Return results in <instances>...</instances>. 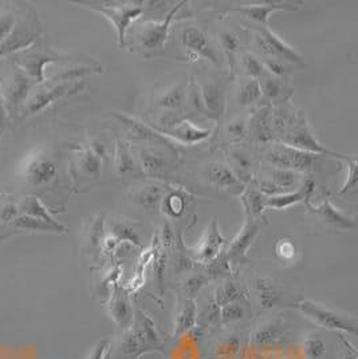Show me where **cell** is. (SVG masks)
<instances>
[{"instance_id": "cell-1", "label": "cell", "mask_w": 358, "mask_h": 359, "mask_svg": "<svg viewBox=\"0 0 358 359\" xmlns=\"http://www.w3.org/2000/svg\"><path fill=\"white\" fill-rule=\"evenodd\" d=\"M277 142H281V144L296 148V149L305 150V151H309L313 154L340 158L343 161H346V158L349 157V156H343L340 153H334L331 150L326 149L324 145H321L319 141L315 138L312 126L303 111L296 113V116L293 117V120L286 128L284 135L279 137V140Z\"/></svg>"}, {"instance_id": "cell-2", "label": "cell", "mask_w": 358, "mask_h": 359, "mask_svg": "<svg viewBox=\"0 0 358 359\" xmlns=\"http://www.w3.org/2000/svg\"><path fill=\"white\" fill-rule=\"evenodd\" d=\"M262 157L267 164L274 168L289 169L297 173L313 170L317 161L321 158L319 154L296 149L277 141L265 145V148L262 149Z\"/></svg>"}, {"instance_id": "cell-3", "label": "cell", "mask_w": 358, "mask_h": 359, "mask_svg": "<svg viewBox=\"0 0 358 359\" xmlns=\"http://www.w3.org/2000/svg\"><path fill=\"white\" fill-rule=\"evenodd\" d=\"M296 307L309 320H312L314 325L322 329L353 334V335L357 334V319L352 315L343 314V313L330 310L328 307L318 304L313 300H300L296 304Z\"/></svg>"}, {"instance_id": "cell-4", "label": "cell", "mask_w": 358, "mask_h": 359, "mask_svg": "<svg viewBox=\"0 0 358 359\" xmlns=\"http://www.w3.org/2000/svg\"><path fill=\"white\" fill-rule=\"evenodd\" d=\"M188 4L187 1H180L178 3L161 22H147L141 26H137L138 29L135 31V41L137 48L148 55H153L157 53H161L164 45L168 41V34L171 25L178 15L180 10Z\"/></svg>"}, {"instance_id": "cell-5", "label": "cell", "mask_w": 358, "mask_h": 359, "mask_svg": "<svg viewBox=\"0 0 358 359\" xmlns=\"http://www.w3.org/2000/svg\"><path fill=\"white\" fill-rule=\"evenodd\" d=\"M91 8L112 22L117 32L119 47L124 48L126 46V32L131 25L144 13V1L107 3L102 6H93Z\"/></svg>"}, {"instance_id": "cell-6", "label": "cell", "mask_w": 358, "mask_h": 359, "mask_svg": "<svg viewBox=\"0 0 358 359\" xmlns=\"http://www.w3.org/2000/svg\"><path fill=\"white\" fill-rule=\"evenodd\" d=\"M255 45L265 55V58L281 60L293 65L303 67L305 60L298 51H296L291 46L287 45L275 32L270 30V27L254 26Z\"/></svg>"}, {"instance_id": "cell-7", "label": "cell", "mask_w": 358, "mask_h": 359, "mask_svg": "<svg viewBox=\"0 0 358 359\" xmlns=\"http://www.w3.org/2000/svg\"><path fill=\"white\" fill-rule=\"evenodd\" d=\"M244 212H246L244 224L241 226L238 235L225 248V254L231 266H238L248 262V250L254 244L262 226V223L256 217L251 216L247 210Z\"/></svg>"}, {"instance_id": "cell-8", "label": "cell", "mask_w": 358, "mask_h": 359, "mask_svg": "<svg viewBox=\"0 0 358 359\" xmlns=\"http://www.w3.org/2000/svg\"><path fill=\"white\" fill-rule=\"evenodd\" d=\"M23 177L34 187L50 184L58 173L57 160L45 151L34 153L27 157L23 164Z\"/></svg>"}, {"instance_id": "cell-9", "label": "cell", "mask_w": 358, "mask_h": 359, "mask_svg": "<svg viewBox=\"0 0 358 359\" xmlns=\"http://www.w3.org/2000/svg\"><path fill=\"white\" fill-rule=\"evenodd\" d=\"M180 41L196 55L208 60L215 66H220V55L216 47L211 42L208 34L200 27H185L180 34Z\"/></svg>"}, {"instance_id": "cell-10", "label": "cell", "mask_w": 358, "mask_h": 359, "mask_svg": "<svg viewBox=\"0 0 358 359\" xmlns=\"http://www.w3.org/2000/svg\"><path fill=\"white\" fill-rule=\"evenodd\" d=\"M300 3L297 1H262V3H251V4H241L240 7H235L234 11L254 20L258 26L270 27V15L274 11H299Z\"/></svg>"}, {"instance_id": "cell-11", "label": "cell", "mask_w": 358, "mask_h": 359, "mask_svg": "<svg viewBox=\"0 0 358 359\" xmlns=\"http://www.w3.org/2000/svg\"><path fill=\"white\" fill-rule=\"evenodd\" d=\"M200 86L201 91V97H203V102L204 107L207 111L208 118L213 121H219L225 113V89L224 85L213 78L206 79V82H203Z\"/></svg>"}, {"instance_id": "cell-12", "label": "cell", "mask_w": 358, "mask_h": 359, "mask_svg": "<svg viewBox=\"0 0 358 359\" xmlns=\"http://www.w3.org/2000/svg\"><path fill=\"white\" fill-rule=\"evenodd\" d=\"M305 204L310 213H313L314 216H317L322 223L326 225H330L336 229H343V231H350L356 228V222L352 217L346 216L338 208H336L329 200H325L319 205H313L310 203V198H306Z\"/></svg>"}, {"instance_id": "cell-13", "label": "cell", "mask_w": 358, "mask_h": 359, "mask_svg": "<svg viewBox=\"0 0 358 359\" xmlns=\"http://www.w3.org/2000/svg\"><path fill=\"white\" fill-rule=\"evenodd\" d=\"M113 116L122 125H125L128 132L133 135L135 138H137V140L152 141V142H156V144H161V145H165L168 149L173 150L175 153H178L173 142L168 137H165V135H160L159 132H156L148 123H144L141 121L135 120V118H132V117L125 116V114H113Z\"/></svg>"}, {"instance_id": "cell-14", "label": "cell", "mask_w": 358, "mask_h": 359, "mask_svg": "<svg viewBox=\"0 0 358 359\" xmlns=\"http://www.w3.org/2000/svg\"><path fill=\"white\" fill-rule=\"evenodd\" d=\"M224 245H225V240L219 231L218 222L212 220L208 228L206 229L204 236L201 238L200 243L194 248L196 260H199L201 263H208L223 250Z\"/></svg>"}, {"instance_id": "cell-15", "label": "cell", "mask_w": 358, "mask_h": 359, "mask_svg": "<svg viewBox=\"0 0 358 359\" xmlns=\"http://www.w3.org/2000/svg\"><path fill=\"white\" fill-rule=\"evenodd\" d=\"M156 132H159L160 135H165L168 138H173L176 141H179L181 144H188V145H194L203 142L204 140L208 138L211 135V130L206 128H200L196 126L191 121H187L185 118L178 123L176 126L166 129V130H160L156 129L153 125H150Z\"/></svg>"}, {"instance_id": "cell-16", "label": "cell", "mask_w": 358, "mask_h": 359, "mask_svg": "<svg viewBox=\"0 0 358 359\" xmlns=\"http://www.w3.org/2000/svg\"><path fill=\"white\" fill-rule=\"evenodd\" d=\"M248 135L256 142L267 145L275 141V135L272 129V109L270 106H263L255 111L254 116L248 122Z\"/></svg>"}, {"instance_id": "cell-17", "label": "cell", "mask_w": 358, "mask_h": 359, "mask_svg": "<svg viewBox=\"0 0 358 359\" xmlns=\"http://www.w3.org/2000/svg\"><path fill=\"white\" fill-rule=\"evenodd\" d=\"M72 90H73V88H72L70 83L46 85L41 89L35 90V93L31 95V98L27 102L26 113L27 114L39 113L42 109H45L50 104H53L54 101L60 100V97H63L65 94H67Z\"/></svg>"}, {"instance_id": "cell-18", "label": "cell", "mask_w": 358, "mask_h": 359, "mask_svg": "<svg viewBox=\"0 0 358 359\" xmlns=\"http://www.w3.org/2000/svg\"><path fill=\"white\" fill-rule=\"evenodd\" d=\"M37 26L32 22H20L16 25L14 30L8 35V38L3 42L0 47V53H13L15 50H20L23 47L32 43V41L37 38Z\"/></svg>"}, {"instance_id": "cell-19", "label": "cell", "mask_w": 358, "mask_h": 359, "mask_svg": "<svg viewBox=\"0 0 358 359\" xmlns=\"http://www.w3.org/2000/svg\"><path fill=\"white\" fill-rule=\"evenodd\" d=\"M206 176L208 180L209 184H212L216 188L220 189H235L239 191L241 187V182L238 179V176L235 175L234 169L230 168L228 165L222 164V163H212L207 166L206 170Z\"/></svg>"}, {"instance_id": "cell-20", "label": "cell", "mask_w": 358, "mask_h": 359, "mask_svg": "<svg viewBox=\"0 0 358 359\" xmlns=\"http://www.w3.org/2000/svg\"><path fill=\"white\" fill-rule=\"evenodd\" d=\"M314 189H315V184L313 180H306L296 192H286L282 195L267 197L266 207L272 210H286L294 204L305 201L306 198H310L313 195Z\"/></svg>"}, {"instance_id": "cell-21", "label": "cell", "mask_w": 358, "mask_h": 359, "mask_svg": "<svg viewBox=\"0 0 358 359\" xmlns=\"http://www.w3.org/2000/svg\"><path fill=\"white\" fill-rule=\"evenodd\" d=\"M138 163L141 166V170L145 175L153 177L164 176L171 170V163L164 154L150 148L138 151Z\"/></svg>"}, {"instance_id": "cell-22", "label": "cell", "mask_w": 358, "mask_h": 359, "mask_svg": "<svg viewBox=\"0 0 358 359\" xmlns=\"http://www.w3.org/2000/svg\"><path fill=\"white\" fill-rule=\"evenodd\" d=\"M110 314L116 323L122 329L131 327L132 323V307L125 291L121 287H116L113 292V298L110 302Z\"/></svg>"}, {"instance_id": "cell-23", "label": "cell", "mask_w": 358, "mask_h": 359, "mask_svg": "<svg viewBox=\"0 0 358 359\" xmlns=\"http://www.w3.org/2000/svg\"><path fill=\"white\" fill-rule=\"evenodd\" d=\"M164 198V189L161 185L150 184L141 187L133 194V201L148 212H157Z\"/></svg>"}, {"instance_id": "cell-24", "label": "cell", "mask_w": 358, "mask_h": 359, "mask_svg": "<svg viewBox=\"0 0 358 359\" xmlns=\"http://www.w3.org/2000/svg\"><path fill=\"white\" fill-rule=\"evenodd\" d=\"M187 88L184 85H176L164 90L156 100V106L171 113L183 114L185 110Z\"/></svg>"}, {"instance_id": "cell-25", "label": "cell", "mask_w": 358, "mask_h": 359, "mask_svg": "<svg viewBox=\"0 0 358 359\" xmlns=\"http://www.w3.org/2000/svg\"><path fill=\"white\" fill-rule=\"evenodd\" d=\"M53 60H60V55L46 51V53H32L23 57L20 60V66L26 69V73L31 79H35L37 82H44V67L46 63H50Z\"/></svg>"}, {"instance_id": "cell-26", "label": "cell", "mask_w": 358, "mask_h": 359, "mask_svg": "<svg viewBox=\"0 0 358 359\" xmlns=\"http://www.w3.org/2000/svg\"><path fill=\"white\" fill-rule=\"evenodd\" d=\"M258 299L262 309L270 310L282 299V290L277 282L269 278H258L255 282Z\"/></svg>"}, {"instance_id": "cell-27", "label": "cell", "mask_w": 358, "mask_h": 359, "mask_svg": "<svg viewBox=\"0 0 358 359\" xmlns=\"http://www.w3.org/2000/svg\"><path fill=\"white\" fill-rule=\"evenodd\" d=\"M20 210L26 215V216H30L34 219H39L42 222H46L55 228L60 229L63 233L67 232L66 226L65 225L58 223L51 215L50 212L46 210L45 205L41 203V200L37 197V196H27L23 198V201L20 203Z\"/></svg>"}, {"instance_id": "cell-28", "label": "cell", "mask_w": 358, "mask_h": 359, "mask_svg": "<svg viewBox=\"0 0 358 359\" xmlns=\"http://www.w3.org/2000/svg\"><path fill=\"white\" fill-rule=\"evenodd\" d=\"M197 322V306L194 299H183L175 319V335L184 334L194 329Z\"/></svg>"}, {"instance_id": "cell-29", "label": "cell", "mask_w": 358, "mask_h": 359, "mask_svg": "<svg viewBox=\"0 0 358 359\" xmlns=\"http://www.w3.org/2000/svg\"><path fill=\"white\" fill-rule=\"evenodd\" d=\"M262 95H265L270 101H284L290 95V90L284 83L282 78L274 76L265 72L259 78Z\"/></svg>"}, {"instance_id": "cell-30", "label": "cell", "mask_w": 358, "mask_h": 359, "mask_svg": "<svg viewBox=\"0 0 358 359\" xmlns=\"http://www.w3.org/2000/svg\"><path fill=\"white\" fill-rule=\"evenodd\" d=\"M212 299L216 302L218 306L223 307L228 303H241L243 300L248 299V292L243 285H239L237 282L227 280L215 291Z\"/></svg>"}, {"instance_id": "cell-31", "label": "cell", "mask_w": 358, "mask_h": 359, "mask_svg": "<svg viewBox=\"0 0 358 359\" xmlns=\"http://www.w3.org/2000/svg\"><path fill=\"white\" fill-rule=\"evenodd\" d=\"M31 89V79L29 76L16 73L13 82L7 89V102L11 106H19L25 102Z\"/></svg>"}, {"instance_id": "cell-32", "label": "cell", "mask_w": 358, "mask_h": 359, "mask_svg": "<svg viewBox=\"0 0 358 359\" xmlns=\"http://www.w3.org/2000/svg\"><path fill=\"white\" fill-rule=\"evenodd\" d=\"M266 200L267 196L263 195L254 182H251V185L248 188H246L244 194L241 196V203L244 210H247L251 216L258 217L262 215V212L265 210L266 207Z\"/></svg>"}, {"instance_id": "cell-33", "label": "cell", "mask_w": 358, "mask_h": 359, "mask_svg": "<svg viewBox=\"0 0 358 359\" xmlns=\"http://www.w3.org/2000/svg\"><path fill=\"white\" fill-rule=\"evenodd\" d=\"M262 89L259 79L250 78L247 76L239 86L238 93H237V102L239 106H250L258 102L262 98Z\"/></svg>"}, {"instance_id": "cell-34", "label": "cell", "mask_w": 358, "mask_h": 359, "mask_svg": "<svg viewBox=\"0 0 358 359\" xmlns=\"http://www.w3.org/2000/svg\"><path fill=\"white\" fill-rule=\"evenodd\" d=\"M110 229L112 233L116 239L121 241H129L132 244H135V247H142V241H141V235L137 231L135 225L132 224L131 222L125 220V219H119V220H113L110 223Z\"/></svg>"}, {"instance_id": "cell-35", "label": "cell", "mask_w": 358, "mask_h": 359, "mask_svg": "<svg viewBox=\"0 0 358 359\" xmlns=\"http://www.w3.org/2000/svg\"><path fill=\"white\" fill-rule=\"evenodd\" d=\"M137 318H138V327L137 330L141 342L144 344H150L152 346H159L160 344V337L157 334L156 330V325L152 320L150 315L147 314L145 311H142L141 309H137Z\"/></svg>"}, {"instance_id": "cell-36", "label": "cell", "mask_w": 358, "mask_h": 359, "mask_svg": "<svg viewBox=\"0 0 358 359\" xmlns=\"http://www.w3.org/2000/svg\"><path fill=\"white\" fill-rule=\"evenodd\" d=\"M230 157L234 165V172L238 176V179L241 182L243 177H251L253 173V158L248 151L243 149L230 150Z\"/></svg>"}, {"instance_id": "cell-37", "label": "cell", "mask_w": 358, "mask_h": 359, "mask_svg": "<svg viewBox=\"0 0 358 359\" xmlns=\"http://www.w3.org/2000/svg\"><path fill=\"white\" fill-rule=\"evenodd\" d=\"M185 110H190V111L194 113V114L208 118L207 111H206V107H204V102H203L200 86H199V83H197L194 79H191V81H190V85L187 86Z\"/></svg>"}, {"instance_id": "cell-38", "label": "cell", "mask_w": 358, "mask_h": 359, "mask_svg": "<svg viewBox=\"0 0 358 359\" xmlns=\"http://www.w3.org/2000/svg\"><path fill=\"white\" fill-rule=\"evenodd\" d=\"M219 41H220V46H222L224 54L230 63V70L234 74L235 66H237V53L240 47V39L237 34L230 32V31H223L219 35Z\"/></svg>"}, {"instance_id": "cell-39", "label": "cell", "mask_w": 358, "mask_h": 359, "mask_svg": "<svg viewBox=\"0 0 358 359\" xmlns=\"http://www.w3.org/2000/svg\"><path fill=\"white\" fill-rule=\"evenodd\" d=\"M230 275H231V263L225 254V248H223L211 262L207 263V278L209 280V279L225 278Z\"/></svg>"}, {"instance_id": "cell-40", "label": "cell", "mask_w": 358, "mask_h": 359, "mask_svg": "<svg viewBox=\"0 0 358 359\" xmlns=\"http://www.w3.org/2000/svg\"><path fill=\"white\" fill-rule=\"evenodd\" d=\"M116 169L119 175H128L135 169V161L128 144L119 140L116 148Z\"/></svg>"}, {"instance_id": "cell-41", "label": "cell", "mask_w": 358, "mask_h": 359, "mask_svg": "<svg viewBox=\"0 0 358 359\" xmlns=\"http://www.w3.org/2000/svg\"><path fill=\"white\" fill-rule=\"evenodd\" d=\"M270 177H271V182L282 192L286 194L284 191L287 189H291L297 181H298V173L294 172V170H289V169H279V168H272L271 169V173H270Z\"/></svg>"}, {"instance_id": "cell-42", "label": "cell", "mask_w": 358, "mask_h": 359, "mask_svg": "<svg viewBox=\"0 0 358 359\" xmlns=\"http://www.w3.org/2000/svg\"><path fill=\"white\" fill-rule=\"evenodd\" d=\"M161 205H163L164 213H166L168 216L179 217L184 213L185 196L183 195L180 191H173L165 196Z\"/></svg>"}, {"instance_id": "cell-43", "label": "cell", "mask_w": 358, "mask_h": 359, "mask_svg": "<svg viewBox=\"0 0 358 359\" xmlns=\"http://www.w3.org/2000/svg\"><path fill=\"white\" fill-rule=\"evenodd\" d=\"M14 225L16 228H22V229H27V231H38V232H60L63 233L60 229L53 226V225L42 222L39 219H34L30 216H26V215H22V216H18L15 220H14Z\"/></svg>"}, {"instance_id": "cell-44", "label": "cell", "mask_w": 358, "mask_h": 359, "mask_svg": "<svg viewBox=\"0 0 358 359\" xmlns=\"http://www.w3.org/2000/svg\"><path fill=\"white\" fill-rule=\"evenodd\" d=\"M79 164H81L82 170L91 177H98L101 173V169H102V160L90 148L81 154Z\"/></svg>"}, {"instance_id": "cell-45", "label": "cell", "mask_w": 358, "mask_h": 359, "mask_svg": "<svg viewBox=\"0 0 358 359\" xmlns=\"http://www.w3.org/2000/svg\"><path fill=\"white\" fill-rule=\"evenodd\" d=\"M263 66H265V70L270 73L274 76H278V78H284V76H289L290 74H293L296 72V66L284 62L281 60H274V58H265L262 60Z\"/></svg>"}, {"instance_id": "cell-46", "label": "cell", "mask_w": 358, "mask_h": 359, "mask_svg": "<svg viewBox=\"0 0 358 359\" xmlns=\"http://www.w3.org/2000/svg\"><path fill=\"white\" fill-rule=\"evenodd\" d=\"M247 314L246 307L241 303H228L223 307H220V322L223 325L234 323L243 319Z\"/></svg>"}, {"instance_id": "cell-47", "label": "cell", "mask_w": 358, "mask_h": 359, "mask_svg": "<svg viewBox=\"0 0 358 359\" xmlns=\"http://www.w3.org/2000/svg\"><path fill=\"white\" fill-rule=\"evenodd\" d=\"M241 66H243L247 76L255 78V79H259L262 74L266 72L262 60H258L254 54H251V53H244L241 55Z\"/></svg>"}, {"instance_id": "cell-48", "label": "cell", "mask_w": 358, "mask_h": 359, "mask_svg": "<svg viewBox=\"0 0 358 359\" xmlns=\"http://www.w3.org/2000/svg\"><path fill=\"white\" fill-rule=\"evenodd\" d=\"M208 278L204 275H192L183 283L184 299H194L199 291L207 285Z\"/></svg>"}, {"instance_id": "cell-49", "label": "cell", "mask_w": 358, "mask_h": 359, "mask_svg": "<svg viewBox=\"0 0 358 359\" xmlns=\"http://www.w3.org/2000/svg\"><path fill=\"white\" fill-rule=\"evenodd\" d=\"M281 326L278 325H271V326H265L263 329L258 330L253 335V342L256 346H265V344H272L279 339L281 337Z\"/></svg>"}, {"instance_id": "cell-50", "label": "cell", "mask_w": 358, "mask_h": 359, "mask_svg": "<svg viewBox=\"0 0 358 359\" xmlns=\"http://www.w3.org/2000/svg\"><path fill=\"white\" fill-rule=\"evenodd\" d=\"M225 133L235 141L243 140L248 135V121L240 117L228 121L225 125Z\"/></svg>"}, {"instance_id": "cell-51", "label": "cell", "mask_w": 358, "mask_h": 359, "mask_svg": "<svg viewBox=\"0 0 358 359\" xmlns=\"http://www.w3.org/2000/svg\"><path fill=\"white\" fill-rule=\"evenodd\" d=\"M305 353L309 359L322 358L326 353V344L318 335H314L306 339Z\"/></svg>"}, {"instance_id": "cell-52", "label": "cell", "mask_w": 358, "mask_h": 359, "mask_svg": "<svg viewBox=\"0 0 358 359\" xmlns=\"http://www.w3.org/2000/svg\"><path fill=\"white\" fill-rule=\"evenodd\" d=\"M275 255L282 262H291L297 256V247L296 243L291 239L278 240L275 244Z\"/></svg>"}, {"instance_id": "cell-53", "label": "cell", "mask_w": 358, "mask_h": 359, "mask_svg": "<svg viewBox=\"0 0 358 359\" xmlns=\"http://www.w3.org/2000/svg\"><path fill=\"white\" fill-rule=\"evenodd\" d=\"M346 164H347V173L340 194L350 191L357 184V158L354 156H349L346 158Z\"/></svg>"}, {"instance_id": "cell-54", "label": "cell", "mask_w": 358, "mask_h": 359, "mask_svg": "<svg viewBox=\"0 0 358 359\" xmlns=\"http://www.w3.org/2000/svg\"><path fill=\"white\" fill-rule=\"evenodd\" d=\"M142 344L140 339V335L137 332V330L128 329L125 331V335L122 338V344H121V350L126 354H132L138 350L140 344Z\"/></svg>"}, {"instance_id": "cell-55", "label": "cell", "mask_w": 358, "mask_h": 359, "mask_svg": "<svg viewBox=\"0 0 358 359\" xmlns=\"http://www.w3.org/2000/svg\"><path fill=\"white\" fill-rule=\"evenodd\" d=\"M154 280L157 283V287L160 290V292H163V287H164V272L165 263H166V250H161L156 259H154Z\"/></svg>"}, {"instance_id": "cell-56", "label": "cell", "mask_w": 358, "mask_h": 359, "mask_svg": "<svg viewBox=\"0 0 358 359\" xmlns=\"http://www.w3.org/2000/svg\"><path fill=\"white\" fill-rule=\"evenodd\" d=\"M15 27V15L13 13H4L0 15V42H4Z\"/></svg>"}, {"instance_id": "cell-57", "label": "cell", "mask_w": 358, "mask_h": 359, "mask_svg": "<svg viewBox=\"0 0 358 359\" xmlns=\"http://www.w3.org/2000/svg\"><path fill=\"white\" fill-rule=\"evenodd\" d=\"M204 320L208 325H215V323L220 322V306H218L213 299L209 300V303L206 307Z\"/></svg>"}, {"instance_id": "cell-58", "label": "cell", "mask_w": 358, "mask_h": 359, "mask_svg": "<svg viewBox=\"0 0 358 359\" xmlns=\"http://www.w3.org/2000/svg\"><path fill=\"white\" fill-rule=\"evenodd\" d=\"M161 244L164 250H169L175 244V231L171 223H164L161 229Z\"/></svg>"}, {"instance_id": "cell-59", "label": "cell", "mask_w": 358, "mask_h": 359, "mask_svg": "<svg viewBox=\"0 0 358 359\" xmlns=\"http://www.w3.org/2000/svg\"><path fill=\"white\" fill-rule=\"evenodd\" d=\"M338 337H340V344H343V359H358L356 347L343 337V332H338Z\"/></svg>"}, {"instance_id": "cell-60", "label": "cell", "mask_w": 358, "mask_h": 359, "mask_svg": "<svg viewBox=\"0 0 358 359\" xmlns=\"http://www.w3.org/2000/svg\"><path fill=\"white\" fill-rule=\"evenodd\" d=\"M16 217H18V208H16V205L8 203V204L1 207V210H0V220L1 222H4V223L14 222Z\"/></svg>"}, {"instance_id": "cell-61", "label": "cell", "mask_w": 358, "mask_h": 359, "mask_svg": "<svg viewBox=\"0 0 358 359\" xmlns=\"http://www.w3.org/2000/svg\"><path fill=\"white\" fill-rule=\"evenodd\" d=\"M110 348V344H109V341H100L98 344L94 346V348H93V351L90 353L89 357L88 359H102L105 357V354L107 353V350Z\"/></svg>"}, {"instance_id": "cell-62", "label": "cell", "mask_w": 358, "mask_h": 359, "mask_svg": "<svg viewBox=\"0 0 358 359\" xmlns=\"http://www.w3.org/2000/svg\"><path fill=\"white\" fill-rule=\"evenodd\" d=\"M102 359H112V348L107 350V353L105 354V357Z\"/></svg>"}]
</instances>
